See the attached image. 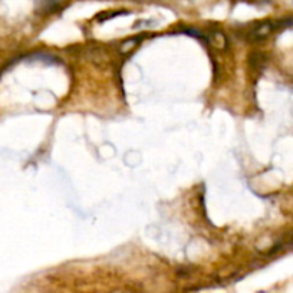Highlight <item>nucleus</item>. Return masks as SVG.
<instances>
[{"mask_svg": "<svg viewBox=\"0 0 293 293\" xmlns=\"http://www.w3.org/2000/svg\"><path fill=\"white\" fill-rule=\"evenodd\" d=\"M114 293H127V292H122V291H118V292H114Z\"/></svg>", "mask_w": 293, "mask_h": 293, "instance_id": "f257e3e1", "label": "nucleus"}]
</instances>
